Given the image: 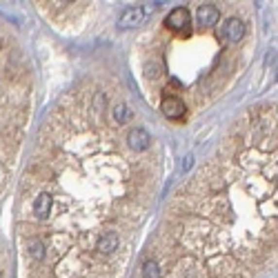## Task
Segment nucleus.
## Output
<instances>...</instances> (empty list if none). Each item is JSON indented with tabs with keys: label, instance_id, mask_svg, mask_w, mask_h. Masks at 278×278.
Listing matches in <instances>:
<instances>
[{
	"label": "nucleus",
	"instance_id": "nucleus-1",
	"mask_svg": "<svg viewBox=\"0 0 278 278\" xmlns=\"http://www.w3.org/2000/svg\"><path fill=\"white\" fill-rule=\"evenodd\" d=\"M160 9V2H147V5H140V7H131L118 18L116 27H118V32H129V29H138L140 25H145L152 14Z\"/></svg>",
	"mask_w": 278,
	"mask_h": 278
},
{
	"label": "nucleus",
	"instance_id": "nucleus-2",
	"mask_svg": "<svg viewBox=\"0 0 278 278\" xmlns=\"http://www.w3.org/2000/svg\"><path fill=\"white\" fill-rule=\"evenodd\" d=\"M245 34H247V27H245V22H243V18H238V16L227 18L225 27H223V36H225L227 42L236 45V42H241L243 38H245Z\"/></svg>",
	"mask_w": 278,
	"mask_h": 278
},
{
	"label": "nucleus",
	"instance_id": "nucleus-3",
	"mask_svg": "<svg viewBox=\"0 0 278 278\" xmlns=\"http://www.w3.org/2000/svg\"><path fill=\"white\" fill-rule=\"evenodd\" d=\"M165 27L169 32H189V11L185 7L172 9L169 16L165 18Z\"/></svg>",
	"mask_w": 278,
	"mask_h": 278
},
{
	"label": "nucleus",
	"instance_id": "nucleus-4",
	"mask_svg": "<svg viewBox=\"0 0 278 278\" xmlns=\"http://www.w3.org/2000/svg\"><path fill=\"white\" fill-rule=\"evenodd\" d=\"M127 145H129L131 152H147L149 145H152V136H149L147 129H142V127H134L129 131V136H127Z\"/></svg>",
	"mask_w": 278,
	"mask_h": 278
},
{
	"label": "nucleus",
	"instance_id": "nucleus-5",
	"mask_svg": "<svg viewBox=\"0 0 278 278\" xmlns=\"http://www.w3.org/2000/svg\"><path fill=\"white\" fill-rule=\"evenodd\" d=\"M160 109H163V114L167 116V118L178 121V118H183L185 116L187 107H185V103L180 98H176V96H165L163 103H160Z\"/></svg>",
	"mask_w": 278,
	"mask_h": 278
},
{
	"label": "nucleus",
	"instance_id": "nucleus-6",
	"mask_svg": "<svg viewBox=\"0 0 278 278\" xmlns=\"http://www.w3.org/2000/svg\"><path fill=\"white\" fill-rule=\"evenodd\" d=\"M196 20H198V25L203 27V29H211V27H216L218 20H221V11L216 9L214 5H203L196 11Z\"/></svg>",
	"mask_w": 278,
	"mask_h": 278
},
{
	"label": "nucleus",
	"instance_id": "nucleus-7",
	"mask_svg": "<svg viewBox=\"0 0 278 278\" xmlns=\"http://www.w3.org/2000/svg\"><path fill=\"white\" fill-rule=\"evenodd\" d=\"M129 118H131V114H129V107H127L125 103H118V105H114V121L118 122V125H125Z\"/></svg>",
	"mask_w": 278,
	"mask_h": 278
},
{
	"label": "nucleus",
	"instance_id": "nucleus-8",
	"mask_svg": "<svg viewBox=\"0 0 278 278\" xmlns=\"http://www.w3.org/2000/svg\"><path fill=\"white\" fill-rule=\"evenodd\" d=\"M142 278H160V267L156 261H145L142 265Z\"/></svg>",
	"mask_w": 278,
	"mask_h": 278
},
{
	"label": "nucleus",
	"instance_id": "nucleus-9",
	"mask_svg": "<svg viewBox=\"0 0 278 278\" xmlns=\"http://www.w3.org/2000/svg\"><path fill=\"white\" fill-rule=\"evenodd\" d=\"M160 71H163V67H160V65H149V67H147V76H149V78H158V76H160Z\"/></svg>",
	"mask_w": 278,
	"mask_h": 278
},
{
	"label": "nucleus",
	"instance_id": "nucleus-10",
	"mask_svg": "<svg viewBox=\"0 0 278 278\" xmlns=\"http://www.w3.org/2000/svg\"><path fill=\"white\" fill-rule=\"evenodd\" d=\"M191 160H194V158H191V156H187V158H185V160H183V172H187V169L191 167Z\"/></svg>",
	"mask_w": 278,
	"mask_h": 278
},
{
	"label": "nucleus",
	"instance_id": "nucleus-11",
	"mask_svg": "<svg viewBox=\"0 0 278 278\" xmlns=\"http://www.w3.org/2000/svg\"><path fill=\"white\" fill-rule=\"evenodd\" d=\"M65 2H74V0H65Z\"/></svg>",
	"mask_w": 278,
	"mask_h": 278
}]
</instances>
